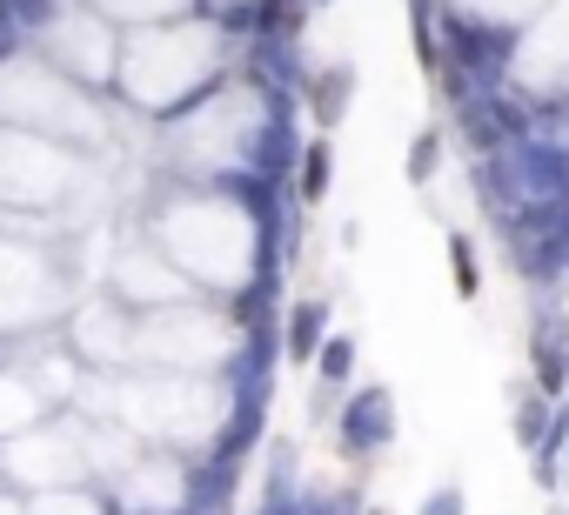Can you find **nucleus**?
Segmentation results:
<instances>
[{
    "label": "nucleus",
    "mask_w": 569,
    "mask_h": 515,
    "mask_svg": "<svg viewBox=\"0 0 569 515\" xmlns=\"http://www.w3.org/2000/svg\"><path fill=\"white\" fill-rule=\"evenodd\" d=\"M449 275H456V295H462V302H476V295H482V262H476L469 228H449Z\"/></svg>",
    "instance_id": "6"
},
{
    "label": "nucleus",
    "mask_w": 569,
    "mask_h": 515,
    "mask_svg": "<svg viewBox=\"0 0 569 515\" xmlns=\"http://www.w3.org/2000/svg\"><path fill=\"white\" fill-rule=\"evenodd\" d=\"M422 515H462V488H456V482H442V488L422 502Z\"/></svg>",
    "instance_id": "11"
},
{
    "label": "nucleus",
    "mask_w": 569,
    "mask_h": 515,
    "mask_svg": "<svg viewBox=\"0 0 569 515\" xmlns=\"http://www.w3.org/2000/svg\"><path fill=\"white\" fill-rule=\"evenodd\" d=\"M436 168H442V128H422V134L409 141V181H416V188H429V181H436Z\"/></svg>",
    "instance_id": "9"
},
{
    "label": "nucleus",
    "mask_w": 569,
    "mask_h": 515,
    "mask_svg": "<svg viewBox=\"0 0 569 515\" xmlns=\"http://www.w3.org/2000/svg\"><path fill=\"white\" fill-rule=\"evenodd\" d=\"M336 241H342V248H362V221H356V214H349V221H342V228H336Z\"/></svg>",
    "instance_id": "12"
},
{
    "label": "nucleus",
    "mask_w": 569,
    "mask_h": 515,
    "mask_svg": "<svg viewBox=\"0 0 569 515\" xmlns=\"http://www.w3.org/2000/svg\"><path fill=\"white\" fill-rule=\"evenodd\" d=\"M349 101H356V68H349V61H329V68H316V74L302 81V108H309L322 128H336Z\"/></svg>",
    "instance_id": "4"
},
{
    "label": "nucleus",
    "mask_w": 569,
    "mask_h": 515,
    "mask_svg": "<svg viewBox=\"0 0 569 515\" xmlns=\"http://www.w3.org/2000/svg\"><path fill=\"white\" fill-rule=\"evenodd\" d=\"M349 375H356V335H329L322 355H316V382L322 388H349Z\"/></svg>",
    "instance_id": "7"
},
{
    "label": "nucleus",
    "mask_w": 569,
    "mask_h": 515,
    "mask_svg": "<svg viewBox=\"0 0 569 515\" xmlns=\"http://www.w3.org/2000/svg\"><path fill=\"white\" fill-rule=\"evenodd\" d=\"M329 168H336L329 141H309V148H302V194H296V208H309V201L329 194Z\"/></svg>",
    "instance_id": "8"
},
{
    "label": "nucleus",
    "mask_w": 569,
    "mask_h": 515,
    "mask_svg": "<svg viewBox=\"0 0 569 515\" xmlns=\"http://www.w3.org/2000/svg\"><path fill=\"white\" fill-rule=\"evenodd\" d=\"M336 442H342V455H376L382 442H396V395L382 382L349 388L342 422H336Z\"/></svg>",
    "instance_id": "2"
},
{
    "label": "nucleus",
    "mask_w": 569,
    "mask_h": 515,
    "mask_svg": "<svg viewBox=\"0 0 569 515\" xmlns=\"http://www.w3.org/2000/svg\"><path fill=\"white\" fill-rule=\"evenodd\" d=\"M509 422H516V442L522 448H542L549 422H556V402L536 388V382H509Z\"/></svg>",
    "instance_id": "5"
},
{
    "label": "nucleus",
    "mask_w": 569,
    "mask_h": 515,
    "mask_svg": "<svg viewBox=\"0 0 569 515\" xmlns=\"http://www.w3.org/2000/svg\"><path fill=\"white\" fill-rule=\"evenodd\" d=\"M309 8H329V0H309Z\"/></svg>",
    "instance_id": "13"
},
{
    "label": "nucleus",
    "mask_w": 569,
    "mask_h": 515,
    "mask_svg": "<svg viewBox=\"0 0 569 515\" xmlns=\"http://www.w3.org/2000/svg\"><path fill=\"white\" fill-rule=\"evenodd\" d=\"M54 495H61V502H48V495H34V508H41V515H101V508H94L88 495H68V488H54Z\"/></svg>",
    "instance_id": "10"
},
{
    "label": "nucleus",
    "mask_w": 569,
    "mask_h": 515,
    "mask_svg": "<svg viewBox=\"0 0 569 515\" xmlns=\"http://www.w3.org/2000/svg\"><path fill=\"white\" fill-rule=\"evenodd\" d=\"M529 382L549 402L569 395V315L549 302V289H536V309H529Z\"/></svg>",
    "instance_id": "1"
},
{
    "label": "nucleus",
    "mask_w": 569,
    "mask_h": 515,
    "mask_svg": "<svg viewBox=\"0 0 569 515\" xmlns=\"http://www.w3.org/2000/svg\"><path fill=\"white\" fill-rule=\"evenodd\" d=\"M322 342H329V302L322 295H302L289 315H281V362L309 368L322 355Z\"/></svg>",
    "instance_id": "3"
}]
</instances>
